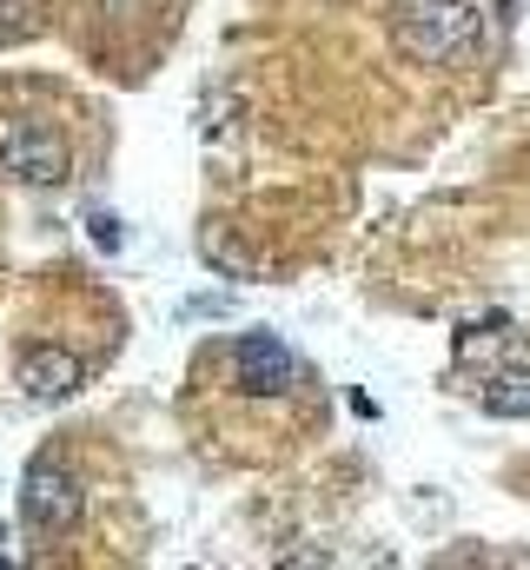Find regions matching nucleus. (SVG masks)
Listing matches in <instances>:
<instances>
[{"mask_svg":"<svg viewBox=\"0 0 530 570\" xmlns=\"http://www.w3.org/2000/svg\"><path fill=\"white\" fill-rule=\"evenodd\" d=\"M94 239H100L107 253H120V219H107V213H94Z\"/></svg>","mask_w":530,"mask_h":570,"instance_id":"1a4fd4ad","label":"nucleus"},{"mask_svg":"<svg viewBox=\"0 0 530 570\" xmlns=\"http://www.w3.org/2000/svg\"><path fill=\"white\" fill-rule=\"evenodd\" d=\"M80 511H87L80 478H73L60 458H33L27 478H20V524L40 531V538H60V531L80 524Z\"/></svg>","mask_w":530,"mask_h":570,"instance_id":"7ed1b4c3","label":"nucleus"},{"mask_svg":"<svg viewBox=\"0 0 530 570\" xmlns=\"http://www.w3.org/2000/svg\"><path fill=\"white\" fill-rule=\"evenodd\" d=\"M13 7H20V0H0V13H13Z\"/></svg>","mask_w":530,"mask_h":570,"instance_id":"9b49d317","label":"nucleus"},{"mask_svg":"<svg viewBox=\"0 0 530 570\" xmlns=\"http://www.w3.org/2000/svg\"><path fill=\"white\" fill-rule=\"evenodd\" d=\"M139 7H146V0H100V13H107L114 27H127V20H139Z\"/></svg>","mask_w":530,"mask_h":570,"instance_id":"6e6552de","label":"nucleus"},{"mask_svg":"<svg viewBox=\"0 0 530 570\" xmlns=\"http://www.w3.org/2000/svg\"><path fill=\"white\" fill-rule=\"evenodd\" d=\"M484 33V13L478 0H404L398 7V47L418 60V67H451L478 47Z\"/></svg>","mask_w":530,"mask_h":570,"instance_id":"f257e3e1","label":"nucleus"},{"mask_svg":"<svg viewBox=\"0 0 530 570\" xmlns=\"http://www.w3.org/2000/svg\"><path fill=\"white\" fill-rule=\"evenodd\" d=\"M87 385V365L73 358V352H60V345H33L27 358H20V392L33 399V405H60V399H73Z\"/></svg>","mask_w":530,"mask_h":570,"instance_id":"39448f33","label":"nucleus"},{"mask_svg":"<svg viewBox=\"0 0 530 570\" xmlns=\"http://www.w3.org/2000/svg\"><path fill=\"white\" fill-rule=\"evenodd\" d=\"M186 312H199V318H219V312H233V298H193Z\"/></svg>","mask_w":530,"mask_h":570,"instance_id":"9d476101","label":"nucleus"},{"mask_svg":"<svg viewBox=\"0 0 530 570\" xmlns=\"http://www.w3.org/2000/svg\"><path fill=\"white\" fill-rule=\"evenodd\" d=\"M484 412L491 419H530V372H498L484 385Z\"/></svg>","mask_w":530,"mask_h":570,"instance_id":"423d86ee","label":"nucleus"},{"mask_svg":"<svg viewBox=\"0 0 530 570\" xmlns=\"http://www.w3.org/2000/svg\"><path fill=\"white\" fill-rule=\"evenodd\" d=\"M0 173L20 186H60L73 173V146L53 120H0Z\"/></svg>","mask_w":530,"mask_h":570,"instance_id":"f03ea898","label":"nucleus"},{"mask_svg":"<svg viewBox=\"0 0 530 570\" xmlns=\"http://www.w3.org/2000/svg\"><path fill=\"white\" fill-rule=\"evenodd\" d=\"M199 246H206V259H213L226 279H253V273H259V266H253V253H246L226 226H206V239H199Z\"/></svg>","mask_w":530,"mask_h":570,"instance_id":"0eeeda50","label":"nucleus"},{"mask_svg":"<svg viewBox=\"0 0 530 570\" xmlns=\"http://www.w3.org/2000/svg\"><path fill=\"white\" fill-rule=\"evenodd\" d=\"M233 379L253 399H285V392H298V358H292L285 338L246 332V338H233Z\"/></svg>","mask_w":530,"mask_h":570,"instance_id":"20e7f679","label":"nucleus"}]
</instances>
